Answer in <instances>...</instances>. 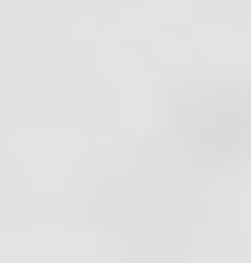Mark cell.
<instances>
[{
    "mask_svg": "<svg viewBox=\"0 0 251 263\" xmlns=\"http://www.w3.org/2000/svg\"><path fill=\"white\" fill-rule=\"evenodd\" d=\"M167 156L180 167H239L251 156V84H191L167 108Z\"/></svg>",
    "mask_w": 251,
    "mask_h": 263,
    "instance_id": "obj_1",
    "label": "cell"
}]
</instances>
